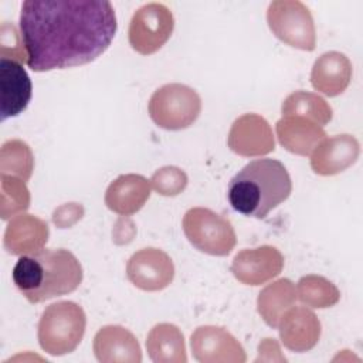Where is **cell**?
<instances>
[{"mask_svg": "<svg viewBox=\"0 0 363 363\" xmlns=\"http://www.w3.org/2000/svg\"><path fill=\"white\" fill-rule=\"evenodd\" d=\"M118 28L112 4L105 0H26L20 34L27 65L35 72L65 69L96 60Z\"/></svg>", "mask_w": 363, "mask_h": 363, "instance_id": "obj_1", "label": "cell"}, {"mask_svg": "<svg viewBox=\"0 0 363 363\" xmlns=\"http://www.w3.org/2000/svg\"><path fill=\"white\" fill-rule=\"evenodd\" d=\"M82 267L64 248L40 250L18 258L13 281L30 303H40L74 292L82 282Z\"/></svg>", "mask_w": 363, "mask_h": 363, "instance_id": "obj_2", "label": "cell"}, {"mask_svg": "<svg viewBox=\"0 0 363 363\" xmlns=\"http://www.w3.org/2000/svg\"><path fill=\"white\" fill-rule=\"evenodd\" d=\"M292 191L286 167L275 159H257L245 164L231 180L227 197L231 207L255 218H265Z\"/></svg>", "mask_w": 363, "mask_h": 363, "instance_id": "obj_3", "label": "cell"}, {"mask_svg": "<svg viewBox=\"0 0 363 363\" xmlns=\"http://www.w3.org/2000/svg\"><path fill=\"white\" fill-rule=\"evenodd\" d=\"M86 328L84 309L72 301L51 303L41 313L37 337L41 349L51 356L74 352L81 343Z\"/></svg>", "mask_w": 363, "mask_h": 363, "instance_id": "obj_4", "label": "cell"}, {"mask_svg": "<svg viewBox=\"0 0 363 363\" xmlns=\"http://www.w3.org/2000/svg\"><path fill=\"white\" fill-rule=\"evenodd\" d=\"M150 119L162 129L182 130L193 125L201 112L199 94L183 84L157 88L147 104Z\"/></svg>", "mask_w": 363, "mask_h": 363, "instance_id": "obj_5", "label": "cell"}, {"mask_svg": "<svg viewBox=\"0 0 363 363\" xmlns=\"http://www.w3.org/2000/svg\"><path fill=\"white\" fill-rule=\"evenodd\" d=\"M183 231L196 250L208 255L225 257L237 244L230 220L206 207H193L186 211Z\"/></svg>", "mask_w": 363, "mask_h": 363, "instance_id": "obj_6", "label": "cell"}, {"mask_svg": "<svg viewBox=\"0 0 363 363\" xmlns=\"http://www.w3.org/2000/svg\"><path fill=\"white\" fill-rule=\"evenodd\" d=\"M267 23L282 43L303 51L316 47V31L309 9L298 0H275L267 10Z\"/></svg>", "mask_w": 363, "mask_h": 363, "instance_id": "obj_7", "label": "cell"}, {"mask_svg": "<svg viewBox=\"0 0 363 363\" xmlns=\"http://www.w3.org/2000/svg\"><path fill=\"white\" fill-rule=\"evenodd\" d=\"M173 28L174 17L170 9L162 3H147L139 7L130 18L129 44L142 55L155 54L167 43Z\"/></svg>", "mask_w": 363, "mask_h": 363, "instance_id": "obj_8", "label": "cell"}, {"mask_svg": "<svg viewBox=\"0 0 363 363\" xmlns=\"http://www.w3.org/2000/svg\"><path fill=\"white\" fill-rule=\"evenodd\" d=\"M126 277L136 288L156 292L172 284L174 278V265L164 251L147 247L136 251L128 259Z\"/></svg>", "mask_w": 363, "mask_h": 363, "instance_id": "obj_9", "label": "cell"}, {"mask_svg": "<svg viewBox=\"0 0 363 363\" xmlns=\"http://www.w3.org/2000/svg\"><path fill=\"white\" fill-rule=\"evenodd\" d=\"M193 357L200 363H244L247 354L241 343L224 328L199 326L190 337Z\"/></svg>", "mask_w": 363, "mask_h": 363, "instance_id": "obj_10", "label": "cell"}, {"mask_svg": "<svg viewBox=\"0 0 363 363\" xmlns=\"http://www.w3.org/2000/svg\"><path fill=\"white\" fill-rule=\"evenodd\" d=\"M227 143L231 152L244 157L264 156L275 149L271 125L257 113H244L237 118L230 128Z\"/></svg>", "mask_w": 363, "mask_h": 363, "instance_id": "obj_11", "label": "cell"}, {"mask_svg": "<svg viewBox=\"0 0 363 363\" xmlns=\"http://www.w3.org/2000/svg\"><path fill=\"white\" fill-rule=\"evenodd\" d=\"M284 255L272 245L245 248L235 254L231 262V272L244 285L258 286L281 274Z\"/></svg>", "mask_w": 363, "mask_h": 363, "instance_id": "obj_12", "label": "cell"}, {"mask_svg": "<svg viewBox=\"0 0 363 363\" xmlns=\"http://www.w3.org/2000/svg\"><path fill=\"white\" fill-rule=\"evenodd\" d=\"M282 345L292 352H308L320 339V322L308 306H292L279 319Z\"/></svg>", "mask_w": 363, "mask_h": 363, "instance_id": "obj_13", "label": "cell"}, {"mask_svg": "<svg viewBox=\"0 0 363 363\" xmlns=\"http://www.w3.org/2000/svg\"><path fill=\"white\" fill-rule=\"evenodd\" d=\"M31 79L21 62L0 60V113L1 121L20 115L31 99Z\"/></svg>", "mask_w": 363, "mask_h": 363, "instance_id": "obj_14", "label": "cell"}, {"mask_svg": "<svg viewBox=\"0 0 363 363\" xmlns=\"http://www.w3.org/2000/svg\"><path fill=\"white\" fill-rule=\"evenodd\" d=\"M360 145L352 135L343 133L325 138L311 153V167L316 174H337L357 160Z\"/></svg>", "mask_w": 363, "mask_h": 363, "instance_id": "obj_15", "label": "cell"}, {"mask_svg": "<svg viewBox=\"0 0 363 363\" xmlns=\"http://www.w3.org/2000/svg\"><path fill=\"white\" fill-rule=\"evenodd\" d=\"M94 354L101 363H140L142 350L135 335L123 326H102L94 337Z\"/></svg>", "mask_w": 363, "mask_h": 363, "instance_id": "obj_16", "label": "cell"}, {"mask_svg": "<svg viewBox=\"0 0 363 363\" xmlns=\"http://www.w3.org/2000/svg\"><path fill=\"white\" fill-rule=\"evenodd\" d=\"M48 224L34 214L14 216L4 231L3 247L11 255L33 254L44 248L48 241Z\"/></svg>", "mask_w": 363, "mask_h": 363, "instance_id": "obj_17", "label": "cell"}, {"mask_svg": "<svg viewBox=\"0 0 363 363\" xmlns=\"http://www.w3.org/2000/svg\"><path fill=\"white\" fill-rule=\"evenodd\" d=\"M150 189V182L140 174H121L108 186L105 204L116 214L132 216L146 204Z\"/></svg>", "mask_w": 363, "mask_h": 363, "instance_id": "obj_18", "label": "cell"}, {"mask_svg": "<svg viewBox=\"0 0 363 363\" xmlns=\"http://www.w3.org/2000/svg\"><path fill=\"white\" fill-rule=\"evenodd\" d=\"M352 62L339 51H328L318 57L311 71V84L315 91L326 96H337L349 86Z\"/></svg>", "mask_w": 363, "mask_h": 363, "instance_id": "obj_19", "label": "cell"}, {"mask_svg": "<svg viewBox=\"0 0 363 363\" xmlns=\"http://www.w3.org/2000/svg\"><path fill=\"white\" fill-rule=\"evenodd\" d=\"M275 132L281 146L299 156H309L326 138L322 126L299 116H286L279 119L275 125Z\"/></svg>", "mask_w": 363, "mask_h": 363, "instance_id": "obj_20", "label": "cell"}, {"mask_svg": "<svg viewBox=\"0 0 363 363\" xmlns=\"http://www.w3.org/2000/svg\"><path fill=\"white\" fill-rule=\"evenodd\" d=\"M149 359L155 363H186L187 353L184 336L173 323L153 326L146 337Z\"/></svg>", "mask_w": 363, "mask_h": 363, "instance_id": "obj_21", "label": "cell"}, {"mask_svg": "<svg viewBox=\"0 0 363 363\" xmlns=\"http://www.w3.org/2000/svg\"><path fill=\"white\" fill-rule=\"evenodd\" d=\"M296 299L294 282L288 278H281L261 289L257 298V311L268 326L277 328L281 316L295 305Z\"/></svg>", "mask_w": 363, "mask_h": 363, "instance_id": "obj_22", "label": "cell"}, {"mask_svg": "<svg viewBox=\"0 0 363 363\" xmlns=\"http://www.w3.org/2000/svg\"><path fill=\"white\" fill-rule=\"evenodd\" d=\"M282 118L299 116L309 119L319 126H325L332 119L330 105L318 94L306 91H295L289 94L281 106Z\"/></svg>", "mask_w": 363, "mask_h": 363, "instance_id": "obj_23", "label": "cell"}, {"mask_svg": "<svg viewBox=\"0 0 363 363\" xmlns=\"http://www.w3.org/2000/svg\"><path fill=\"white\" fill-rule=\"evenodd\" d=\"M298 299L308 308L325 309L336 305L340 299L337 286L320 275H305L296 285Z\"/></svg>", "mask_w": 363, "mask_h": 363, "instance_id": "obj_24", "label": "cell"}, {"mask_svg": "<svg viewBox=\"0 0 363 363\" xmlns=\"http://www.w3.org/2000/svg\"><path fill=\"white\" fill-rule=\"evenodd\" d=\"M34 170V155L31 147L20 139H9L0 149V172L27 182Z\"/></svg>", "mask_w": 363, "mask_h": 363, "instance_id": "obj_25", "label": "cell"}, {"mask_svg": "<svg viewBox=\"0 0 363 363\" xmlns=\"http://www.w3.org/2000/svg\"><path fill=\"white\" fill-rule=\"evenodd\" d=\"M0 180H1L0 216H1V220H9L17 214L24 213L30 207L31 196L24 180L14 176H6V174H1Z\"/></svg>", "mask_w": 363, "mask_h": 363, "instance_id": "obj_26", "label": "cell"}, {"mask_svg": "<svg viewBox=\"0 0 363 363\" xmlns=\"http://www.w3.org/2000/svg\"><path fill=\"white\" fill-rule=\"evenodd\" d=\"M150 187L160 196L173 197L180 194L187 186V174L176 166H164L157 169L150 177Z\"/></svg>", "mask_w": 363, "mask_h": 363, "instance_id": "obj_27", "label": "cell"}, {"mask_svg": "<svg viewBox=\"0 0 363 363\" xmlns=\"http://www.w3.org/2000/svg\"><path fill=\"white\" fill-rule=\"evenodd\" d=\"M0 33H1V43H0L1 58H9L18 62H27V52L24 48L23 37L17 31L16 26L10 23H3Z\"/></svg>", "mask_w": 363, "mask_h": 363, "instance_id": "obj_28", "label": "cell"}, {"mask_svg": "<svg viewBox=\"0 0 363 363\" xmlns=\"http://www.w3.org/2000/svg\"><path fill=\"white\" fill-rule=\"evenodd\" d=\"M84 216V207L78 203H67L57 207L52 213V223L58 228H69Z\"/></svg>", "mask_w": 363, "mask_h": 363, "instance_id": "obj_29", "label": "cell"}, {"mask_svg": "<svg viewBox=\"0 0 363 363\" xmlns=\"http://www.w3.org/2000/svg\"><path fill=\"white\" fill-rule=\"evenodd\" d=\"M135 233H136V227H135L133 221L130 218H128V216H122L115 223V227L112 230V237L116 244L122 245V244L130 242L132 238L135 237Z\"/></svg>", "mask_w": 363, "mask_h": 363, "instance_id": "obj_30", "label": "cell"}, {"mask_svg": "<svg viewBox=\"0 0 363 363\" xmlns=\"http://www.w3.org/2000/svg\"><path fill=\"white\" fill-rule=\"evenodd\" d=\"M259 360H286L279 350L278 343L275 342V339H264L259 345H258V357L255 359V362Z\"/></svg>", "mask_w": 363, "mask_h": 363, "instance_id": "obj_31", "label": "cell"}]
</instances>
